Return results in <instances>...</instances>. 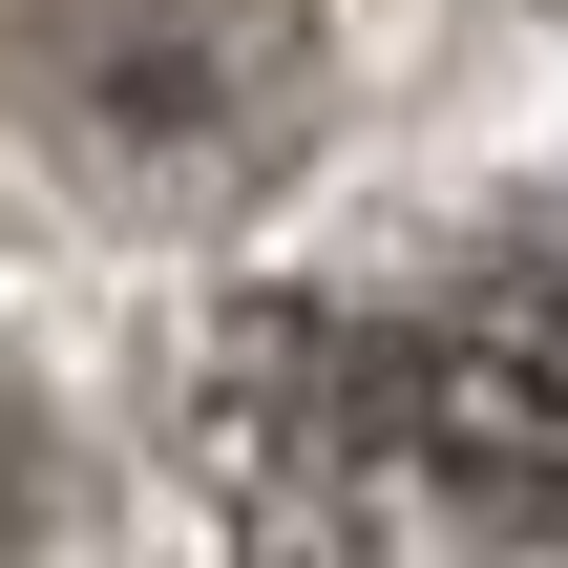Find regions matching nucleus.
I'll list each match as a JSON object with an SVG mask.
<instances>
[{
	"instance_id": "f257e3e1",
	"label": "nucleus",
	"mask_w": 568,
	"mask_h": 568,
	"mask_svg": "<svg viewBox=\"0 0 568 568\" xmlns=\"http://www.w3.org/2000/svg\"><path fill=\"white\" fill-rule=\"evenodd\" d=\"M358 422H379L464 527L568 548V211L485 232L422 316H379V337H358Z\"/></svg>"
}]
</instances>
